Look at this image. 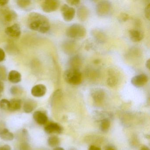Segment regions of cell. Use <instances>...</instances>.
I'll return each instance as SVG.
<instances>
[{
    "mask_svg": "<svg viewBox=\"0 0 150 150\" xmlns=\"http://www.w3.org/2000/svg\"><path fill=\"white\" fill-rule=\"evenodd\" d=\"M28 24L30 29L42 34L47 33L50 28L48 18L39 13H30L28 17Z\"/></svg>",
    "mask_w": 150,
    "mask_h": 150,
    "instance_id": "6da1fadb",
    "label": "cell"
},
{
    "mask_svg": "<svg viewBox=\"0 0 150 150\" xmlns=\"http://www.w3.org/2000/svg\"><path fill=\"white\" fill-rule=\"evenodd\" d=\"M64 79L68 84L77 86L82 81V74L79 69L69 68L64 72Z\"/></svg>",
    "mask_w": 150,
    "mask_h": 150,
    "instance_id": "7a4b0ae2",
    "label": "cell"
},
{
    "mask_svg": "<svg viewBox=\"0 0 150 150\" xmlns=\"http://www.w3.org/2000/svg\"><path fill=\"white\" fill-rule=\"evenodd\" d=\"M86 34L85 27L79 24L71 25L66 30V35L72 39H80L83 38Z\"/></svg>",
    "mask_w": 150,
    "mask_h": 150,
    "instance_id": "3957f363",
    "label": "cell"
},
{
    "mask_svg": "<svg viewBox=\"0 0 150 150\" xmlns=\"http://www.w3.org/2000/svg\"><path fill=\"white\" fill-rule=\"evenodd\" d=\"M112 9L110 2L107 1H101L96 5V12L100 17H105L110 14Z\"/></svg>",
    "mask_w": 150,
    "mask_h": 150,
    "instance_id": "277c9868",
    "label": "cell"
},
{
    "mask_svg": "<svg viewBox=\"0 0 150 150\" xmlns=\"http://www.w3.org/2000/svg\"><path fill=\"white\" fill-rule=\"evenodd\" d=\"M59 1L57 0H46L41 5L42 9L46 13L55 12L59 6Z\"/></svg>",
    "mask_w": 150,
    "mask_h": 150,
    "instance_id": "5b68a950",
    "label": "cell"
},
{
    "mask_svg": "<svg viewBox=\"0 0 150 150\" xmlns=\"http://www.w3.org/2000/svg\"><path fill=\"white\" fill-rule=\"evenodd\" d=\"M61 14L65 21L70 22L74 18L75 10L74 8L71 7L67 4L63 5L61 8Z\"/></svg>",
    "mask_w": 150,
    "mask_h": 150,
    "instance_id": "8992f818",
    "label": "cell"
},
{
    "mask_svg": "<svg viewBox=\"0 0 150 150\" xmlns=\"http://www.w3.org/2000/svg\"><path fill=\"white\" fill-rule=\"evenodd\" d=\"M1 17L4 22L6 23L12 22L16 20L17 17V15L16 12L14 10L10 9H2L1 11Z\"/></svg>",
    "mask_w": 150,
    "mask_h": 150,
    "instance_id": "52a82bcc",
    "label": "cell"
},
{
    "mask_svg": "<svg viewBox=\"0 0 150 150\" xmlns=\"http://www.w3.org/2000/svg\"><path fill=\"white\" fill-rule=\"evenodd\" d=\"M148 81V78L147 75L145 74H140L132 77L131 80V82L136 87L140 88L144 86Z\"/></svg>",
    "mask_w": 150,
    "mask_h": 150,
    "instance_id": "ba28073f",
    "label": "cell"
},
{
    "mask_svg": "<svg viewBox=\"0 0 150 150\" xmlns=\"http://www.w3.org/2000/svg\"><path fill=\"white\" fill-rule=\"evenodd\" d=\"M5 33L10 37L14 38H19L21 33V27L19 24L16 23L7 27L5 30Z\"/></svg>",
    "mask_w": 150,
    "mask_h": 150,
    "instance_id": "9c48e42d",
    "label": "cell"
},
{
    "mask_svg": "<svg viewBox=\"0 0 150 150\" xmlns=\"http://www.w3.org/2000/svg\"><path fill=\"white\" fill-rule=\"evenodd\" d=\"M63 130L62 126L57 123H51L45 127V131L48 134H60Z\"/></svg>",
    "mask_w": 150,
    "mask_h": 150,
    "instance_id": "30bf717a",
    "label": "cell"
},
{
    "mask_svg": "<svg viewBox=\"0 0 150 150\" xmlns=\"http://www.w3.org/2000/svg\"><path fill=\"white\" fill-rule=\"evenodd\" d=\"M47 92L46 86L43 84H38L34 86L31 90V94L36 97L43 96Z\"/></svg>",
    "mask_w": 150,
    "mask_h": 150,
    "instance_id": "8fae6325",
    "label": "cell"
},
{
    "mask_svg": "<svg viewBox=\"0 0 150 150\" xmlns=\"http://www.w3.org/2000/svg\"><path fill=\"white\" fill-rule=\"evenodd\" d=\"M91 96L93 100L96 103L102 102L105 98V93L101 88H94L91 92Z\"/></svg>",
    "mask_w": 150,
    "mask_h": 150,
    "instance_id": "7c38bea8",
    "label": "cell"
},
{
    "mask_svg": "<svg viewBox=\"0 0 150 150\" xmlns=\"http://www.w3.org/2000/svg\"><path fill=\"white\" fill-rule=\"evenodd\" d=\"M33 117L35 121L41 125L45 124L48 121V117L46 114L41 111H36L34 112Z\"/></svg>",
    "mask_w": 150,
    "mask_h": 150,
    "instance_id": "4fadbf2b",
    "label": "cell"
},
{
    "mask_svg": "<svg viewBox=\"0 0 150 150\" xmlns=\"http://www.w3.org/2000/svg\"><path fill=\"white\" fill-rule=\"evenodd\" d=\"M129 36L133 42H139L144 38V34L138 30L132 29L129 31Z\"/></svg>",
    "mask_w": 150,
    "mask_h": 150,
    "instance_id": "5bb4252c",
    "label": "cell"
},
{
    "mask_svg": "<svg viewBox=\"0 0 150 150\" xmlns=\"http://www.w3.org/2000/svg\"><path fill=\"white\" fill-rule=\"evenodd\" d=\"M8 79L9 81L12 83L17 84L21 81V74L16 70H12L8 73Z\"/></svg>",
    "mask_w": 150,
    "mask_h": 150,
    "instance_id": "9a60e30c",
    "label": "cell"
},
{
    "mask_svg": "<svg viewBox=\"0 0 150 150\" xmlns=\"http://www.w3.org/2000/svg\"><path fill=\"white\" fill-rule=\"evenodd\" d=\"M69 67L70 68L79 69L82 64V60L79 56H74L70 58L69 60Z\"/></svg>",
    "mask_w": 150,
    "mask_h": 150,
    "instance_id": "2e32d148",
    "label": "cell"
},
{
    "mask_svg": "<svg viewBox=\"0 0 150 150\" xmlns=\"http://www.w3.org/2000/svg\"><path fill=\"white\" fill-rule=\"evenodd\" d=\"M92 35L94 38L100 43H104L107 40L106 35L99 29H94L92 31Z\"/></svg>",
    "mask_w": 150,
    "mask_h": 150,
    "instance_id": "e0dca14e",
    "label": "cell"
},
{
    "mask_svg": "<svg viewBox=\"0 0 150 150\" xmlns=\"http://www.w3.org/2000/svg\"><path fill=\"white\" fill-rule=\"evenodd\" d=\"M89 13L87 8L84 6L80 7L77 11V16L80 21H84L87 19Z\"/></svg>",
    "mask_w": 150,
    "mask_h": 150,
    "instance_id": "ac0fdd59",
    "label": "cell"
},
{
    "mask_svg": "<svg viewBox=\"0 0 150 150\" xmlns=\"http://www.w3.org/2000/svg\"><path fill=\"white\" fill-rule=\"evenodd\" d=\"M37 106V103L32 100H28L24 103L23 105V110L26 113H31L35 110Z\"/></svg>",
    "mask_w": 150,
    "mask_h": 150,
    "instance_id": "d6986e66",
    "label": "cell"
},
{
    "mask_svg": "<svg viewBox=\"0 0 150 150\" xmlns=\"http://www.w3.org/2000/svg\"><path fill=\"white\" fill-rule=\"evenodd\" d=\"M9 110L11 111H15L19 110L21 108L22 101L20 99H13L9 101Z\"/></svg>",
    "mask_w": 150,
    "mask_h": 150,
    "instance_id": "ffe728a7",
    "label": "cell"
},
{
    "mask_svg": "<svg viewBox=\"0 0 150 150\" xmlns=\"http://www.w3.org/2000/svg\"><path fill=\"white\" fill-rule=\"evenodd\" d=\"M0 137L5 141H11L14 139V135L7 129H4L0 132Z\"/></svg>",
    "mask_w": 150,
    "mask_h": 150,
    "instance_id": "44dd1931",
    "label": "cell"
},
{
    "mask_svg": "<svg viewBox=\"0 0 150 150\" xmlns=\"http://www.w3.org/2000/svg\"><path fill=\"white\" fill-rule=\"evenodd\" d=\"M109 77L107 79V83L110 87H114L116 86L118 79L116 76L113 74V72L110 73Z\"/></svg>",
    "mask_w": 150,
    "mask_h": 150,
    "instance_id": "7402d4cb",
    "label": "cell"
},
{
    "mask_svg": "<svg viewBox=\"0 0 150 150\" xmlns=\"http://www.w3.org/2000/svg\"><path fill=\"white\" fill-rule=\"evenodd\" d=\"M110 125V120L108 118H105L101 121L100 129L103 132H107L109 129Z\"/></svg>",
    "mask_w": 150,
    "mask_h": 150,
    "instance_id": "603a6c76",
    "label": "cell"
},
{
    "mask_svg": "<svg viewBox=\"0 0 150 150\" xmlns=\"http://www.w3.org/2000/svg\"><path fill=\"white\" fill-rule=\"evenodd\" d=\"M60 140L57 136H52L50 137L48 139V144L52 147H57L59 145Z\"/></svg>",
    "mask_w": 150,
    "mask_h": 150,
    "instance_id": "cb8c5ba5",
    "label": "cell"
},
{
    "mask_svg": "<svg viewBox=\"0 0 150 150\" xmlns=\"http://www.w3.org/2000/svg\"><path fill=\"white\" fill-rule=\"evenodd\" d=\"M10 102L6 99H2L0 101V108L3 110H8Z\"/></svg>",
    "mask_w": 150,
    "mask_h": 150,
    "instance_id": "d4e9b609",
    "label": "cell"
},
{
    "mask_svg": "<svg viewBox=\"0 0 150 150\" xmlns=\"http://www.w3.org/2000/svg\"><path fill=\"white\" fill-rule=\"evenodd\" d=\"M18 6L21 8H25L29 6L31 4V1L28 0H19L16 1Z\"/></svg>",
    "mask_w": 150,
    "mask_h": 150,
    "instance_id": "484cf974",
    "label": "cell"
},
{
    "mask_svg": "<svg viewBox=\"0 0 150 150\" xmlns=\"http://www.w3.org/2000/svg\"><path fill=\"white\" fill-rule=\"evenodd\" d=\"M22 92L21 88L17 86H13L10 88V93L13 95H19L22 93Z\"/></svg>",
    "mask_w": 150,
    "mask_h": 150,
    "instance_id": "4316f807",
    "label": "cell"
},
{
    "mask_svg": "<svg viewBox=\"0 0 150 150\" xmlns=\"http://www.w3.org/2000/svg\"><path fill=\"white\" fill-rule=\"evenodd\" d=\"M6 70L4 67L0 66V79L5 80L6 78Z\"/></svg>",
    "mask_w": 150,
    "mask_h": 150,
    "instance_id": "83f0119b",
    "label": "cell"
},
{
    "mask_svg": "<svg viewBox=\"0 0 150 150\" xmlns=\"http://www.w3.org/2000/svg\"><path fill=\"white\" fill-rule=\"evenodd\" d=\"M129 16L128 14L126 13H122L118 17V19L120 22H126L129 19Z\"/></svg>",
    "mask_w": 150,
    "mask_h": 150,
    "instance_id": "f1b7e54d",
    "label": "cell"
},
{
    "mask_svg": "<svg viewBox=\"0 0 150 150\" xmlns=\"http://www.w3.org/2000/svg\"><path fill=\"white\" fill-rule=\"evenodd\" d=\"M145 16L148 20H150V4H149L145 8Z\"/></svg>",
    "mask_w": 150,
    "mask_h": 150,
    "instance_id": "f546056e",
    "label": "cell"
},
{
    "mask_svg": "<svg viewBox=\"0 0 150 150\" xmlns=\"http://www.w3.org/2000/svg\"><path fill=\"white\" fill-rule=\"evenodd\" d=\"M67 2L69 5L71 6H78L80 3V1H76V0H68L67 1Z\"/></svg>",
    "mask_w": 150,
    "mask_h": 150,
    "instance_id": "4dcf8cb0",
    "label": "cell"
},
{
    "mask_svg": "<svg viewBox=\"0 0 150 150\" xmlns=\"http://www.w3.org/2000/svg\"><path fill=\"white\" fill-rule=\"evenodd\" d=\"M6 58V53L1 48H0V62L5 60Z\"/></svg>",
    "mask_w": 150,
    "mask_h": 150,
    "instance_id": "1f68e13d",
    "label": "cell"
},
{
    "mask_svg": "<svg viewBox=\"0 0 150 150\" xmlns=\"http://www.w3.org/2000/svg\"><path fill=\"white\" fill-rule=\"evenodd\" d=\"M20 149L21 150H30L29 145L26 143H22L21 144Z\"/></svg>",
    "mask_w": 150,
    "mask_h": 150,
    "instance_id": "d6a6232c",
    "label": "cell"
},
{
    "mask_svg": "<svg viewBox=\"0 0 150 150\" xmlns=\"http://www.w3.org/2000/svg\"><path fill=\"white\" fill-rule=\"evenodd\" d=\"M103 150H117L115 146L112 145H108L105 146Z\"/></svg>",
    "mask_w": 150,
    "mask_h": 150,
    "instance_id": "836d02e7",
    "label": "cell"
},
{
    "mask_svg": "<svg viewBox=\"0 0 150 150\" xmlns=\"http://www.w3.org/2000/svg\"><path fill=\"white\" fill-rule=\"evenodd\" d=\"M0 150H11V148L10 146L6 144L0 146Z\"/></svg>",
    "mask_w": 150,
    "mask_h": 150,
    "instance_id": "e575fe53",
    "label": "cell"
},
{
    "mask_svg": "<svg viewBox=\"0 0 150 150\" xmlns=\"http://www.w3.org/2000/svg\"><path fill=\"white\" fill-rule=\"evenodd\" d=\"M4 89V85L2 81L0 80V97L1 96V94L3 93Z\"/></svg>",
    "mask_w": 150,
    "mask_h": 150,
    "instance_id": "d590c367",
    "label": "cell"
},
{
    "mask_svg": "<svg viewBox=\"0 0 150 150\" xmlns=\"http://www.w3.org/2000/svg\"><path fill=\"white\" fill-rule=\"evenodd\" d=\"M88 150H101L100 147L95 145H91L88 148Z\"/></svg>",
    "mask_w": 150,
    "mask_h": 150,
    "instance_id": "8d00e7d4",
    "label": "cell"
},
{
    "mask_svg": "<svg viewBox=\"0 0 150 150\" xmlns=\"http://www.w3.org/2000/svg\"><path fill=\"white\" fill-rule=\"evenodd\" d=\"M8 1L7 0H0V6H3L8 3Z\"/></svg>",
    "mask_w": 150,
    "mask_h": 150,
    "instance_id": "74e56055",
    "label": "cell"
},
{
    "mask_svg": "<svg viewBox=\"0 0 150 150\" xmlns=\"http://www.w3.org/2000/svg\"><path fill=\"white\" fill-rule=\"evenodd\" d=\"M146 68L149 70L150 69V59H148L146 63Z\"/></svg>",
    "mask_w": 150,
    "mask_h": 150,
    "instance_id": "f35d334b",
    "label": "cell"
},
{
    "mask_svg": "<svg viewBox=\"0 0 150 150\" xmlns=\"http://www.w3.org/2000/svg\"><path fill=\"white\" fill-rule=\"evenodd\" d=\"M140 150H150L149 147L146 146H142V148L140 149Z\"/></svg>",
    "mask_w": 150,
    "mask_h": 150,
    "instance_id": "ab89813d",
    "label": "cell"
},
{
    "mask_svg": "<svg viewBox=\"0 0 150 150\" xmlns=\"http://www.w3.org/2000/svg\"><path fill=\"white\" fill-rule=\"evenodd\" d=\"M53 150H64V149L62 148V147L57 146V147H55V148L53 149Z\"/></svg>",
    "mask_w": 150,
    "mask_h": 150,
    "instance_id": "60d3db41",
    "label": "cell"
},
{
    "mask_svg": "<svg viewBox=\"0 0 150 150\" xmlns=\"http://www.w3.org/2000/svg\"><path fill=\"white\" fill-rule=\"evenodd\" d=\"M100 60L99 59H95V60L94 61V63H95V64H99V63H100Z\"/></svg>",
    "mask_w": 150,
    "mask_h": 150,
    "instance_id": "b9f144b4",
    "label": "cell"
}]
</instances>
